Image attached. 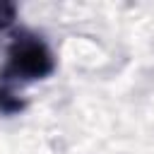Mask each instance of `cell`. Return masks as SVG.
<instances>
[{"mask_svg":"<svg viewBox=\"0 0 154 154\" xmlns=\"http://www.w3.org/2000/svg\"><path fill=\"white\" fill-rule=\"evenodd\" d=\"M12 70L17 75H29V77L43 75L48 70V55L38 43H24L19 53L12 58Z\"/></svg>","mask_w":154,"mask_h":154,"instance_id":"1","label":"cell"}]
</instances>
